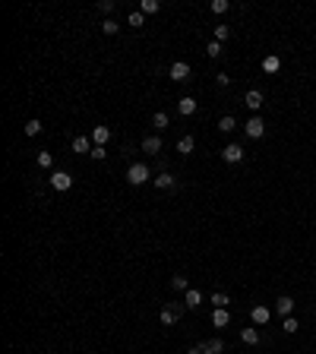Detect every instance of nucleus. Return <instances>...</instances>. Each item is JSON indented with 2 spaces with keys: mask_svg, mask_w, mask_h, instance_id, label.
<instances>
[{
  "mask_svg": "<svg viewBox=\"0 0 316 354\" xmlns=\"http://www.w3.org/2000/svg\"><path fill=\"white\" fill-rule=\"evenodd\" d=\"M152 177V171L146 168L143 162H136V165H130V171H126V180H130L133 187H139V184H146V180Z\"/></svg>",
  "mask_w": 316,
  "mask_h": 354,
  "instance_id": "obj_1",
  "label": "nucleus"
},
{
  "mask_svg": "<svg viewBox=\"0 0 316 354\" xmlns=\"http://www.w3.org/2000/svg\"><path fill=\"white\" fill-rule=\"evenodd\" d=\"M221 158H225L228 165H237L240 158H244V149H240L237 143H231V146H225V149H221Z\"/></svg>",
  "mask_w": 316,
  "mask_h": 354,
  "instance_id": "obj_2",
  "label": "nucleus"
},
{
  "mask_svg": "<svg viewBox=\"0 0 316 354\" xmlns=\"http://www.w3.org/2000/svg\"><path fill=\"white\" fill-rule=\"evenodd\" d=\"M244 130H247V136H250V139H259V136L266 133L263 117H250V120H247V126H244Z\"/></svg>",
  "mask_w": 316,
  "mask_h": 354,
  "instance_id": "obj_3",
  "label": "nucleus"
},
{
  "mask_svg": "<svg viewBox=\"0 0 316 354\" xmlns=\"http://www.w3.org/2000/svg\"><path fill=\"white\" fill-rule=\"evenodd\" d=\"M51 187H54V190H70L73 177L66 174V171H54V174H51Z\"/></svg>",
  "mask_w": 316,
  "mask_h": 354,
  "instance_id": "obj_4",
  "label": "nucleus"
},
{
  "mask_svg": "<svg viewBox=\"0 0 316 354\" xmlns=\"http://www.w3.org/2000/svg\"><path fill=\"white\" fill-rule=\"evenodd\" d=\"M171 79H174V83H184V79H190V63H184V60L171 63Z\"/></svg>",
  "mask_w": 316,
  "mask_h": 354,
  "instance_id": "obj_5",
  "label": "nucleus"
},
{
  "mask_svg": "<svg viewBox=\"0 0 316 354\" xmlns=\"http://www.w3.org/2000/svg\"><path fill=\"white\" fill-rule=\"evenodd\" d=\"M92 149H95V146H92L89 136H76L73 139V152H76V155H92Z\"/></svg>",
  "mask_w": 316,
  "mask_h": 354,
  "instance_id": "obj_6",
  "label": "nucleus"
},
{
  "mask_svg": "<svg viewBox=\"0 0 316 354\" xmlns=\"http://www.w3.org/2000/svg\"><path fill=\"white\" fill-rule=\"evenodd\" d=\"M275 310L281 313V316H291L294 313V297H288V294H281L278 300H275Z\"/></svg>",
  "mask_w": 316,
  "mask_h": 354,
  "instance_id": "obj_7",
  "label": "nucleus"
},
{
  "mask_svg": "<svg viewBox=\"0 0 316 354\" xmlns=\"http://www.w3.org/2000/svg\"><path fill=\"white\" fill-rule=\"evenodd\" d=\"M244 104H247V108H253V111L263 108V92H259V89H250V92L244 95Z\"/></svg>",
  "mask_w": 316,
  "mask_h": 354,
  "instance_id": "obj_8",
  "label": "nucleus"
},
{
  "mask_svg": "<svg viewBox=\"0 0 316 354\" xmlns=\"http://www.w3.org/2000/svg\"><path fill=\"white\" fill-rule=\"evenodd\" d=\"M250 316H253V323H256V326H266L269 319H272V313H269V307H253Z\"/></svg>",
  "mask_w": 316,
  "mask_h": 354,
  "instance_id": "obj_9",
  "label": "nucleus"
},
{
  "mask_svg": "<svg viewBox=\"0 0 316 354\" xmlns=\"http://www.w3.org/2000/svg\"><path fill=\"white\" fill-rule=\"evenodd\" d=\"M107 139H111V130H107V126H95V130H92V146H107Z\"/></svg>",
  "mask_w": 316,
  "mask_h": 354,
  "instance_id": "obj_10",
  "label": "nucleus"
},
{
  "mask_svg": "<svg viewBox=\"0 0 316 354\" xmlns=\"http://www.w3.org/2000/svg\"><path fill=\"white\" fill-rule=\"evenodd\" d=\"M177 111H180L184 117L196 114V98H190V95H187V98H180V102H177Z\"/></svg>",
  "mask_w": 316,
  "mask_h": 354,
  "instance_id": "obj_11",
  "label": "nucleus"
},
{
  "mask_svg": "<svg viewBox=\"0 0 316 354\" xmlns=\"http://www.w3.org/2000/svg\"><path fill=\"white\" fill-rule=\"evenodd\" d=\"M203 304V294H199V291H184V307H190V310H196V307Z\"/></svg>",
  "mask_w": 316,
  "mask_h": 354,
  "instance_id": "obj_12",
  "label": "nucleus"
},
{
  "mask_svg": "<svg viewBox=\"0 0 316 354\" xmlns=\"http://www.w3.org/2000/svg\"><path fill=\"white\" fill-rule=\"evenodd\" d=\"M212 323H215V329H225V326L231 323V313H228V310H221V307H218V310L212 313Z\"/></svg>",
  "mask_w": 316,
  "mask_h": 354,
  "instance_id": "obj_13",
  "label": "nucleus"
},
{
  "mask_svg": "<svg viewBox=\"0 0 316 354\" xmlns=\"http://www.w3.org/2000/svg\"><path fill=\"white\" fill-rule=\"evenodd\" d=\"M281 70V60L275 57V54H269L266 60H263V73H269V76H272V73H278Z\"/></svg>",
  "mask_w": 316,
  "mask_h": 354,
  "instance_id": "obj_14",
  "label": "nucleus"
},
{
  "mask_svg": "<svg viewBox=\"0 0 316 354\" xmlns=\"http://www.w3.org/2000/svg\"><path fill=\"white\" fill-rule=\"evenodd\" d=\"M193 146H196V139H193V136H180L177 139V152H180V155H190Z\"/></svg>",
  "mask_w": 316,
  "mask_h": 354,
  "instance_id": "obj_15",
  "label": "nucleus"
},
{
  "mask_svg": "<svg viewBox=\"0 0 316 354\" xmlns=\"http://www.w3.org/2000/svg\"><path fill=\"white\" fill-rule=\"evenodd\" d=\"M180 319V310H174V307H165V310H161V323L165 326H174Z\"/></svg>",
  "mask_w": 316,
  "mask_h": 354,
  "instance_id": "obj_16",
  "label": "nucleus"
},
{
  "mask_svg": "<svg viewBox=\"0 0 316 354\" xmlns=\"http://www.w3.org/2000/svg\"><path fill=\"white\" fill-rule=\"evenodd\" d=\"M158 10H161L158 0H143V3H139V13H143V16H152V13H158Z\"/></svg>",
  "mask_w": 316,
  "mask_h": 354,
  "instance_id": "obj_17",
  "label": "nucleus"
},
{
  "mask_svg": "<svg viewBox=\"0 0 316 354\" xmlns=\"http://www.w3.org/2000/svg\"><path fill=\"white\" fill-rule=\"evenodd\" d=\"M155 187H158V190H171V187H174V177L168 174V171H161V174L155 177Z\"/></svg>",
  "mask_w": 316,
  "mask_h": 354,
  "instance_id": "obj_18",
  "label": "nucleus"
},
{
  "mask_svg": "<svg viewBox=\"0 0 316 354\" xmlns=\"http://www.w3.org/2000/svg\"><path fill=\"white\" fill-rule=\"evenodd\" d=\"M143 152H161V139L158 136H146L143 139Z\"/></svg>",
  "mask_w": 316,
  "mask_h": 354,
  "instance_id": "obj_19",
  "label": "nucleus"
},
{
  "mask_svg": "<svg viewBox=\"0 0 316 354\" xmlns=\"http://www.w3.org/2000/svg\"><path fill=\"white\" fill-rule=\"evenodd\" d=\"M126 25H133V29H143V25H146V16H143V13H130V16H126Z\"/></svg>",
  "mask_w": 316,
  "mask_h": 354,
  "instance_id": "obj_20",
  "label": "nucleus"
},
{
  "mask_svg": "<svg viewBox=\"0 0 316 354\" xmlns=\"http://www.w3.org/2000/svg\"><path fill=\"white\" fill-rule=\"evenodd\" d=\"M168 124H171V120H168L165 111H158V114L152 117V126H155V130H168Z\"/></svg>",
  "mask_w": 316,
  "mask_h": 354,
  "instance_id": "obj_21",
  "label": "nucleus"
},
{
  "mask_svg": "<svg viewBox=\"0 0 316 354\" xmlns=\"http://www.w3.org/2000/svg\"><path fill=\"white\" fill-rule=\"evenodd\" d=\"M240 338H244L247 345H259V332L256 329H244V332H240Z\"/></svg>",
  "mask_w": 316,
  "mask_h": 354,
  "instance_id": "obj_22",
  "label": "nucleus"
},
{
  "mask_svg": "<svg viewBox=\"0 0 316 354\" xmlns=\"http://www.w3.org/2000/svg\"><path fill=\"white\" fill-rule=\"evenodd\" d=\"M234 126H237V124H234V117H231V114H225V117L218 120V130H221V133H231Z\"/></svg>",
  "mask_w": 316,
  "mask_h": 354,
  "instance_id": "obj_23",
  "label": "nucleus"
},
{
  "mask_svg": "<svg viewBox=\"0 0 316 354\" xmlns=\"http://www.w3.org/2000/svg\"><path fill=\"white\" fill-rule=\"evenodd\" d=\"M206 348H209L212 354H225V342H221V338H209V342H206Z\"/></svg>",
  "mask_w": 316,
  "mask_h": 354,
  "instance_id": "obj_24",
  "label": "nucleus"
},
{
  "mask_svg": "<svg viewBox=\"0 0 316 354\" xmlns=\"http://www.w3.org/2000/svg\"><path fill=\"white\" fill-rule=\"evenodd\" d=\"M212 304H215V310H218V307L225 310V304H231V300H228L225 291H215V294H212Z\"/></svg>",
  "mask_w": 316,
  "mask_h": 354,
  "instance_id": "obj_25",
  "label": "nucleus"
},
{
  "mask_svg": "<svg viewBox=\"0 0 316 354\" xmlns=\"http://www.w3.org/2000/svg\"><path fill=\"white\" fill-rule=\"evenodd\" d=\"M25 133H29V136H38V133H42V120H35V117H32L29 124H25Z\"/></svg>",
  "mask_w": 316,
  "mask_h": 354,
  "instance_id": "obj_26",
  "label": "nucleus"
},
{
  "mask_svg": "<svg viewBox=\"0 0 316 354\" xmlns=\"http://www.w3.org/2000/svg\"><path fill=\"white\" fill-rule=\"evenodd\" d=\"M171 288H174V291H190V288H187V278H184V275H174V278H171Z\"/></svg>",
  "mask_w": 316,
  "mask_h": 354,
  "instance_id": "obj_27",
  "label": "nucleus"
},
{
  "mask_svg": "<svg viewBox=\"0 0 316 354\" xmlns=\"http://www.w3.org/2000/svg\"><path fill=\"white\" fill-rule=\"evenodd\" d=\"M228 35H231V29H228V25H215V42H218V44L225 42Z\"/></svg>",
  "mask_w": 316,
  "mask_h": 354,
  "instance_id": "obj_28",
  "label": "nucleus"
},
{
  "mask_svg": "<svg viewBox=\"0 0 316 354\" xmlns=\"http://www.w3.org/2000/svg\"><path fill=\"white\" fill-rule=\"evenodd\" d=\"M102 29H105V35H117V29H120V25L114 22V19H105V22H102Z\"/></svg>",
  "mask_w": 316,
  "mask_h": 354,
  "instance_id": "obj_29",
  "label": "nucleus"
},
{
  "mask_svg": "<svg viewBox=\"0 0 316 354\" xmlns=\"http://www.w3.org/2000/svg\"><path fill=\"white\" fill-rule=\"evenodd\" d=\"M38 165H42V168H51V165H54L51 152H38Z\"/></svg>",
  "mask_w": 316,
  "mask_h": 354,
  "instance_id": "obj_30",
  "label": "nucleus"
},
{
  "mask_svg": "<svg viewBox=\"0 0 316 354\" xmlns=\"http://www.w3.org/2000/svg\"><path fill=\"white\" fill-rule=\"evenodd\" d=\"M206 54H209V57H218L221 54V44L218 42H209V44H206Z\"/></svg>",
  "mask_w": 316,
  "mask_h": 354,
  "instance_id": "obj_31",
  "label": "nucleus"
},
{
  "mask_svg": "<svg viewBox=\"0 0 316 354\" xmlns=\"http://www.w3.org/2000/svg\"><path fill=\"white\" fill-rule=\"evenodd\" d=\"M228 6H231L228 0H212V13H225Z\"/></svg>",
  "mask_w": 316,
  "mask_h": 354,
  "instance_id": "obj_32",
  "label": "nucleus"
},
{
  "mask_svg": "<svg viewBox=\"0 0 316 354\" xmlns=\"http://www.w3.org/2000/svg\"><path fill=\"white\" fill-rule=\"evenodd\" d=\"M105 155H107V149H105V146H95V149H92V158H95V162H102Z\"/></svg>",
  "mask_w": 316,
  "mask_h": 354,
  "instance_id": "obj_33",
  "label": "nucleus"
},
{
  "mask_svg": "<svg viewBox=\"0 0 316 354\" xmlns=\"http://www.w3.org/2000/svg\"><path fill=\"white\" fill-rule=\"evenodd\" d=\"M285 332H297V319L294 316H285Z\"/></svg>",
  "mask_w": 316,
  "mask_h": 354,
  "instance_id": "obj_34",
  "label": "nucleus"
},
{
  "mask_svg": "<svg viewBox=\"0 0 316 354\" xmlns=\"http://www.w3.org/2000/svg\"><path fill=\"white\" fill-rule=\"evenodd\" d=\"M215 83H218V85H221V89H225V85H228V83H231V76H228V73H218V76H215Z\"/></svg>",
  "mask_w": 316,
  "mask_h": 354,
  "instance_id": "obj_35",
  "label": "nucleus"
},
{
  "mask_svg": "<svg viewBox=\"0 0 316 354\" xmlns=\"http://www.w3.org/2000/svg\"><path fill=\"white\" fill-rule=\"evenodd\" d=\"M98 10H102V13H111L114 10V0H102V3H98Z\"/></svg>",
  "mask_w": 316,
  "mask_h": 354,
  "instance_id": "obj_36",
  "label": "nucleus"
},
{
  "mask_svg": "<svg viewBox=\"0 0 316 354\" xmlns=\"http://www.w3.org/2000/svg\"><path fill=\"white\" fill-rule=\"evenodd\" d=\"M187 354H212V351L206 348V345H196V348H190V351H187Z\"/></svg>",
  "mask_w": 316,
  "mask_h": 354,
  "instance_id": "obj_37",
  "label": "nucleus"
}]
</instances>
